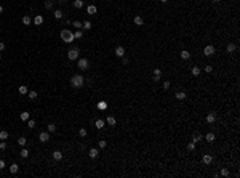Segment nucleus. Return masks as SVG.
<instances>
[{"instance_id": "obj_36", "label": "nucleus", "mask_w": 240, "mask_h": 178, "mask_svg": "<svg viewBox=\"0 0 240 178\" xmlns=\"http://www.w3.org/2000/svg\"><path fill=\"white\" fill-rule=\"evenodd\" d=\"M23 24L29 26V24H31V18H29V16H23Z\"/></svg>"}, {"instance_id": "obj_13", "label": "nucleus", "mask_w": 240, "mask_h": 178, "mask_svg": "<svg viewBox=\"0 0 240 178\" xmlns=\"http://www.w3.org/2000/svg\"><path fill=\"white\" fill-rule=\"evenodd\" d=\"M191 72H192V75H194V77H198L202 71H200V67H198V66H194V67H192V71H191Z\"/></svg>"}, {"instance_id": "obj_32", "label": "nucleus", "mask_w": 240, "mask_h": 178, "mask_svg": "<svg viewBox=\"0 0 240 178\" xmlns=\"http://www.w3.org/2000/svg\"><path fill=\"white\" fill-rule=\"evenodd\" d=\"M8 138V132L7 130H0V140H7Z\"/></svg>"}, {"instance_id": "obj_53", "label": "nucleus", "mask_w": 240, "mask_h": 178, "mask_svg": "<svg viewBox=\"0 0 240 178\" xmlns=\"http://www.w3.org/2000/svg\"><path fill=\"white\" fill-rule=\"evenodd\" d=\"M213 2H216V3H218V2H221V0H213Z\"/></svg>"}, {"instance_id": "obj_11", "label": "nucleus", "mask_w": 240, "mask_h": 178, "mask_svg": "<svg viewBox=\"0 0 240 178\" xmlns=\"http://www.w3.org/2000/svg\"><path fill=\"white\" fill-rule=\"evenodd\" d=\"M87 13L88 15H96V7L95 5H88L87 7Z\"/></svg>"}, {"instance_id": "obj_22", "label": "nucleus", "mask_w": 240, "mask_h": 178, "mask_svg": "<svg viewBox=\"0 0 240 178\" xmlns=\"http://www.w3.org/2000/svg\"><path fill=\"white\" fill-rule=\"evenodd\" d=\"M134 24H136V26H142V24H144V19H142L141 16H134Z\"/></svg>"}, {"instance_id": "obj_29", "label": "nucleus", "mask_w": 240, "mask_h": 178, "mask_svg": "<svg viewBox=\"0 0 240 178\" xmlns=\"http://www.w3.org/2000/svg\"><path fill=\"white\" fill-rule=\"evenodd\" d=\"M18 92L21 93V95H26V93L29 92V90H27V87H26V85H21V87L18 88Z\"/></svg>"}, {"instance_id": "obj_33", "label": "nucleus", "mask_w": 240, "mask_h": 178, "mask_svg": "<svg viewBox=\"0 0 240 178\" xmlns=\"http://www.w3.org/2000/svg\"><path fill=\"white\" fill-rule=\"evenodd\" d=\"M74 7L75 8H82L83 7V0H75V2H74Z\"/></svg>"}, {"instance_id": "obj_52", "label": "nucleus", "mask_w": 240, "mask_h": 178, "mask_svg": "<svg viewBox=\"0 0 240 178\" xmlns=\"http://www.w3.org/2000/svg\"><path fill=\"white\" fill-rule=\"evenodd\" d=\"M160 2H162V3H167V2H168V0H160Z\"/></svg>"}, {"instance_id": "obj_18", "label": "nucleus", "mask_w": 240, "mask_h": 178, "mask_svg": "<svg viewBox=\"0 0 240 178\" xmlns=\"http://www.w3.org/2000/svg\"><path fill=\"white\" fill-rule=\"evenodd\" d=\"M18 170H19V165H18V164H11V165H10V172H11L13 175L18 173Z\"/></svg>"}, {"instance_id": "obj_4", "label": "nucleus", "mask_w": 240, "mask_h": 178, "mask_svg": "<svg viewBox=\"0 0 240 178\" xmlns=\"http://www.w3.org/2000/svg\"><path fill=\"white\" fill-rule=\"evenodd\" d=\"M77 66L80 67L82 71H87L88 69V59L87 58H82V59H79V63H77Z\"/></svg>"}, {"instance_id": "obj_8", "label": "nucleus", "mask_w": 240, "mask_h": 178, "mask_svg": "<svg viewBox=\"0 0 240 178\" xmlns=\"http://www.w3.org/2000/svg\"><path fill=\"white\" fill-rule=\"evenodd\" d=\"M214 140H216V135H214V133L210 132V133H206V135H205V141H208V143H213Z\"/></svg>"}, {"instance_id": "obj_47", "label": "nucleus", "mask_w": 240, "mask_h": 178, "mask_svg": "<svg viewBox=\"0 0 240 178\" xmlns=\"http://www.w3.org/2000/svg\"><path fill=\"white\" fill-rule=\"evenodd\" d=\"M211 71H213V67L210 66V64H208V66H205V72H211Z\"/></svg>"}, {"instance_id": "obj_42", "label": "nucleus", "mask_w": 240, "mask_h": 178, "mask_svg": "<svg viewBox=\"0 0 240 178\" xmlns=\"http://www.w3.org/2000/svg\"><path fill=\"white\" fill-rule=\"evenodd\" d=\"M3 149H7V143H5V140H2L0 141V151H3Z\"/></svg>"}, {"instance_id": "obj_49", "label": "nucleus", "mask_w": 240, "mask_h": 178, "mask_svg": "<svg viewBox=\"0 0 240 178\" xmlns=\"http://www.w3.org/2000/svg\"><path fill=\"white\" fill-rule=\"evenodd\" d=\"M3 167H5V162H3V160H2V159H0V170H2Z\"/></svg>"}, {"instance_id": "obj_23", "label": "nucleus", "mask_w": 240, "mask_h": 178, "mask_svg": "<svg viewBox=\"0 0 240 178\" xmlns=\"http://www.w3.org/2000/svg\"><path fill=\"white\" fill-rule=\"evenodd\" d=\"M21 120H24V122H26V120H29V117H31V114H29V112L27 111H24V112H21Z\"/></svg>"}, {"instance_id": "obj_38", "label": "nucleus", "mask_w": 240, "mask_h": 178, "mask_svg": "<svg viewBox=\"0 0 240 178\" xmlns=\"http://www.w3.org/2000/svg\"><path fill=\"white\" fill-rule=\"evenodd\" d=\"M79 135L82 136V138H85V136H87V128H80V130H79Z\"/></svg>"}, {"instance_id": "obj_31", "label": "nucleus", "mask_w": 240, "mask_h": 178, "mask_svg": "<svg viewBox=\"0 0 240 178\" xmlns=\"http://www.w3.org/2000/svg\"><path fill=\"white\" fill-rule=\"evenodd\" d=\"M106 122H107L109 125H115V117H114V116H109V117H107V120H106Z\"/></svg>"}, {"instance_id": "obj_15", "label": "nucleus", "mask_w": 240, "mask_h": 178, "mask_svg": "<svg viewBox=\"0 0 240 178\" xmlns=\"http://www.w3.org/2000/svg\"><path fill=\"white\" fill-rule=\"evenodd\" d=\"M115 55H117V56H123V55H125V48H123V47H117V48H115Z\"/></svg>"}, {"instance_id": "obj_50", "label": "nucleus", "mask_w": 240, "mask_h": 178, "mask_svg": "<svg viewBox=\"0 0 240 178\" xmlns=\"http://www.w3.org/2000/svg\"><path fill=\"white\" fill-rule=\"evenodd\" d=\"M2 13H3V7H2V5H0V15H2Z\"/></svg>"}, {"instance_id": "obj_2", "label": "nucleus", "mask_w": 240, "mask_h": 178, "mask_svg": "<svg viewBox=\"0 0 240 178\" xmlns=\"http://www.w3.org/2000/svg\"><path fill=\"white\" fill-rule=\"evenodd\" d=\"M61 39L64 40L66 43H71L74 40V32H71L69 29H62L61 31Z\"/></svg>"}, {"instance_id": "obj_20", "label": "nucleus", "mask_w": 240, "mask_h": 178, "mask_svg": "<svg viewBox=\"0 0 240 178\" xmlns=\"http://www.w3.org/2000/svg\"><path fill=\"white\" fill-rule=\"evenodd\" d=\"M160 75H162L160 69H154V80H155V82H159V80H160Z\"/></svg>"}, {"instance_id": "obj_41", "label": "nucleus", "mask_w": 240, "mask_h": 178, "mask_svg": "<svg viewBox=\"0 0 240 178\" xmlns=\"http://www.w3.org/2000/svg\"><path fill=\"white\" fill-rule=\"evenodd\" d=\"M27 127H29V128H34V127H35V120L29 119V122H27Z\"/></svg>"}, {"instance_id": "obj_24", "label": "nucleus", "mask_w": 240, "mask_h": 178, "mask_svg": "<svg viewBox=\"0 0 240 178\" xmlns=\"http://www.w3.org/2000/svg\"><path fill=\"white\" fill-rule=\"evenodd\" d=\"M26 143H27V141H26V138H24V136H19V138H18V144H19V146L26 148Z\"/></svg>"}, {"instance_id": "obj_9", "label": "nucleus", "mask_w": 240, "mask_h": 178, "mask_svg": "<svg viewBox=\"0 0 240 178\" xmlns=\"http://www.w3.org/2000/svg\"><path fill=\"white\" fill-rule=\"evenodd\" d=\"M202 162L208 165V164H211V162H213V157H211V156H210V154H205V156H203V157H202Z\"/></svg>"}, {"instance_id": "obj_17", "label": "nucleus", "mask_w": 240, "mask_h": 178, "mask_svg": "<svg viewBox=\"0 0 240 178\" xmlns=\"http://www.w3.org/2000/svg\"><path fill=\"white\" fill-rule=\"evenodd\" d=\"M179 55H181V58H183V59H189V58H191V53H189L187 50H181V53H179Z\"/></svg>"}, {"instance_id": "obj_35", "label": "nucleus", "mask_w": 240, "mask_h": 178, "mask_svg": "<svg viewBox=\"0 0 240 178\" xmlns=\"http://www.w3.org/2000/svg\"><path fill=\"white\" fill-rule=\"evenodd\" d=\"M46 128H48V132H50V133L56 132V125H54V124H50V125H48V127H46Z\"/></svg>"}, {"instance_id": "obj_51", "label": "nucleus", "mask_w": 240, "mask_h": 178, "mask_svg": "<svg viewBox=\"0 0 240 178\" xmlns=\"http://www.w3.org/2000/svg\"><path fill=\"white\" fill-rule=\"evenodd\" d=\"M58 2H59V3H64V2H66V0H58Z\"/></svg>"}, {"instance_id": "obj_5", "label": "nucleus", "mask_w": 240, "mask_h": 178, "mask_svg": "<svg viewBox=\"0 0 240 178\" xmlns=\"http://www.w3.org/2000/svg\"><path fill=\"white\" fill-rule=\"evenodd\" d=\"M213 53H214V47L213 45H206L205 50H203V55H205V56H211Z\"/></svg>"}, {"instance_id": "obj_6", "label": "nucleus", "mask_w": 240, "mask_h": 178, "mask_svg": "<svg viewBox=\"0 0 240 178\" xmlns=\"http://www.w3.org/2000/svg\"><path fill=\"white\" fill-rule=\"evenodd\" d=\"M38 140L42 141V143H46L50 140V132H42L40 135H38Z\"/></svg>"}, {"instance_id": "obj_54", "label": "nucleus", "mask_w": 240, "mask_h": 178, "mask_svg": "<svg viewBox=\"0 0 240 178\" xmlns=\"http://www.w3.org/2000/svg\"><path fill=\"white\" fill-rule=\"evenodd\" d=\"M0 59H2V51H0Z\"/></svg>"}, {"instance_id": "obj_16", "label": "nucleus", "mask_w": 240, "mask_h": 178, "mask_svg": "<svg viewBox=\"0 0 240 178\" xmlns=\"http://www.w3.org/2000/svg\"><path fill=\"white\" fill-rule=\"evenodd\" d=\"M203 140V136L200 135V133H194V136H192V141L194 143H198V141H202Z\"/></svg>"}, {"instance_id": "obj_37", "label": "nucleus", "mask_w": 240, "mask_h": 178, "mask_svg": "<svg viewBox=\"0 0 240 178\" xmlns=\"http://www.w3.org/2000/svg\"><path fill=\"white\" fill-rule=\"evenodd\" d=\"M27 95H29V98H31V100H35L38 93H37V92H27Z\"/></svg>"}, {"instance_id": "obj_19", "label": "nucleus", "mask_w": 240, "mask_h": 178, "mask_svg": "<svg viewBox=\"0 0 240 178\" xmlns=\"http://www.w3.org/2000/svg\"><path fill=\"white\" fill-rule=\"evenodd\" d=\"M95 125H96V128H104V125H106V122H104L103 119H98L95 122Z\"/></svg>"}, {"instance_id": "obj_26", "label": "nucleus", "mask_w": 240, "mask_h": 178, "mask_svg": "<svg viewBox=\"0 0 240 178\" xmlns=\"http://www.w3.org/2000/svg\"><path fill=\"white\" fill-rule=\"evenodd\" d=\"M98 154H99L98 149H95V148H93V149H90V157H91V159H96V157H98Z\"/></svg>"}, {"instance_id": "obj_10", "label": "nucleus", "mask_w": 240, "mask_h": 178, "mask_svg": "<svg viewBox=\"0 0 240 178\" xmlns=\"http://www.w3.org/2000/svg\"><path fill=\"white\" fill-rule=\"evenodd\" d=\"M175 96H176V100L183 101V100H186V93H184V92H176V93H175Z\"/></svg>"}, {"instance_id": "obj_1", "label": "nucleus", "mask_w": 240, "mask_h": 178, "mask_svg": "<svg viewBox=\"0 0 240 178\" xmlns=\"http://www.w3.org/2000/svg\"><path fill=\"white\" fill-rule=\"evenodd\" d=\"M83 75H79V74H77V75H72V77H71V85L74 87V88H80V87L83 85Z\"/></svg>"}, {"instance_id": "obj_34", "label": "nucleus", "mask_w": 240, "mask_h": 178, "mask_svg": "<svg viewBox=\"0 0 240 178\" xmlns=\"http://www.w3.org/2000/svg\"><path fill=\"white\" fill-rule=\"evenodd\" d=\"M91 26H93V24L90 23V21H85V23H82V27H83V29H91Z\"/></svg>"}, {"instance_id": "obj_7", "label": "nucleus", "mask_w": 240, "mask_h": 178, "mask_svg": "<svg viewBox=\"0 0 240 178\" xmlns=\"http://www.w3.org/2000/svg\"><path fill=\"white\" fill-rule=\"evenodd\" d=\"M205 120L208 122V124H213V122H216V114H214V112H210L208 116L205 117Z\"/></svg>"}, {"instance_id": "obj_48", "label": "nucleus", "mask_w": 240, "mask_h": 178, "mask_svg": "<svg viewBox=\"0 0 240 178\" xmlns=\"http://www.w3.org/2000/svg\"><path fill=\"white\" fill-rule=\"evenodd\" d=\"M3 50H5V43L0 42V51H3Z\"/></svg>"}, {"instance_id": "obj_30", "label": "nucleus", "mask_w": 240, "mask_h": 178, "mask_svg": "<svg viewBox=\"0 0 240 178\" xmlns=\"http://www.w3.org/2000/svg\"><path fill=\"white\" fill-rule=\"evenodd\" d=\"M53 5H54L53 0H45V8H48V10H50V8H53Z\"/></svg>"}, {"instance_id": "obj_27", "label": "nucleus", "mask_w": 240, "mask_h": 178, "mask_svg": "<svg viewBox=\"0 0 240 178\" xmlns=\"http://www.w3.org/2000/svg\"><path fill=\"white\" fill-rule=\"evenodd\" d=\"M19 156H21V159H27V157H29V151H27L26 148H24L23 151L19 152Z\"/></svg>"}, {"instance_id": "obj_43", "label": "nucleus", "mask_w": 240, "mask_h": 178, "mask_svg": "<svg viewBox=\"0 0 240 178\" xmlns=\"http://www.w3.org/2000/svg\"><path fill=\"white\" fill-rule=\"evenodd\" d=\"M221 175H222V177H229L231 173H229V170H227V169H221Z\"/></svg>"}, {"instance_id": "obj_40", "label": "nucleus", "mask_w": 240, "mask_h": 178, "mask_svg": "<svg viewBox=\"0 0 240 178\" xmlns=\"http://www.w3.org/2000/svg\"><path fill=\"white\" fill-rule=\"evenodd\" d=\"M187 149H189V151H194V149H195V143H194V141H191V143L187 144Z\"/></svg>"}, {"instance_id": "obj_39", "label": "nucleus", "mask_w": 240, "mask_h": 178, "mask_svg": "<svg viewBox=\"0 0 240 178\" xmlns=\"http://www.w3.org/2000/svg\"><path fill=\"white\" fill-rule=\"evenodd\" d=\"M54 18H58V19H61L62 18V11L61 10H56V11H54Z\"/></svg>"}, {"instance_id": "obj_14", "label": "nucleus", "mask_w": 240, "mask_h": 178, "mask_svg": "<svg viewBox=\"0 0 240 178\" xmlns=\"http://www.w3.org/2000/svg\"><path fill=\"white\" fill-rule=\"evenodd\" d=\"M226 50H227V53H234V51L237 50V47H235V43H229L227 47H226Z\"/></svg>"}, {"instance_id": "obj_44", "label": "nucleus", "mask_w": 240, "mask_h": 178, "mask_svg": "<svg viewBox=\"0 0 240 178\" xmlns=\"http://www.w3.org/2000/svg\"><path fill=\"white\" fill-rule=\"evenodd\" d=\"M106 144H107L106 141H104V140H101V141H99V143H98V146L101 148V149H103V148H106Z\"/></svg>"}, {"instance_id": "obj_25", "label": "nucleus", "mask_w": 240, "mask_h": 178, "mask_svg": "<svg viewBox=\"0 0 240 178\" xmlns=\"http://www.w3.org/2000/svg\"><path fill=\"white\" fill-rule=\"evenodd\" d=\"M98 109H101V111L107 109V103H106V101H99V103H98Z\"/></svg>"}, {"instance_id": "obj_21", "label": "nucleus", "mask_w": 240, "mask_h": 178, "mask_svg": "<svg viewBox=\"0 0 240 178\" xmlns=\"http://www.w3.org/2000/svg\"><path fill=\"white\" fill-rule=\"evenodd\" d=\"M53 159H54V160H61V159H62V152L61 151H54L53 152Z\"/></svg>"}, {"instance_id": "obj_46", "label": "nucleus", "mask_w": 240, "mask_h": 178, "mask_svg": "<svg viewBox=\"0 0 240 178\" xmlns=\"http://www.w3.org/2000/svg\"><path fill=\"white\" fill-rule=\"evenodd\" d=\"M163 88H165V90L170 88V82H168V80H165V82H163Z\"/></svg>"}, {"instance_id": "obj_45", "label": "nucleus", "mask_w": 240, "mask_h": 178, "mask_svg": "<svg viewBox=\"0 0 240 178\" xmlns=\"http://www.w3.org/2000/svg\"><path fill=\"white\" fill-rule=\"evenodd\" d=\"M74 26H75V29H80V27H82V23H80V21H74Z\"/></svg>"}, {"instance_id": "obj_12", "label": "nucleus", "mask_w": 240, "mask_h": 178, "mask_svg": "<svg viewBox=\"0 0 240 178\" xmlns=\"http://www.w3.org/2000/svg\"><path fill=\"white\" fill-rule=\"evenodd\" d=\"M42 23H43V16L37 15V16H35V18H34V24H35V26H40V24H42Z\"/></svg>"}, {"instance_id": "obj_3", "label": "nucleus", "mask_w": 240, "mask_h": 178, "mask_svg": "<svg viewBox=\"0 0 240 178\" xmlns=\"http://www.w3.org/2000/svg\"><path fill=\"white\" fill-rule=\"evenodd\" d=\"M79 55H80V50H79V48H72V50H69L67 58L71 59V61H75V59L79 58Z\"/></svg>"}, {"instance_id": "obj_28", "label": "nucleus", "mask_w": 240, "mask_h": 178, "mask_svg": "<svg viewBox=\"0 0 240 178\" xmlns=\"http://www.w3.org/2000/svg\"><path fill=\"white\" fill-rule=\"evenodd\" d=\"M83 37V32L80 31V29H77L75 32H74V39H82Z\"/></svg>"}]
</instances>
